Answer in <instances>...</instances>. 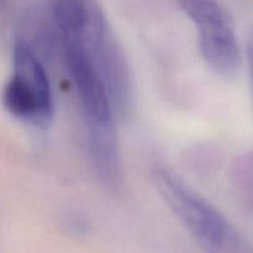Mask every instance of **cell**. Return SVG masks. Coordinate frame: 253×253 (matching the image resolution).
<instances>
[{
	"mask_svg": "<svg viewBox=\"0 0 253 253\" xmlns=\"http://www.w3.org/2000/svg\"><path fill=\"white\" fill-rule=\"evenodd\" d=\"M197 26L203 59L215 74L230 78L241 64V52L231 16L219 0H177Z\"/></svg>",
	"mask_w": 253,
	"mask_h": 253,
	"instance_id": "obj_5",
	"label": "cell"
},
{
	"mask_svg": "<svg viewBox=\"0 0 253 253\" xmlns=\"http://www.w3.org/2000/svg\"><path fill=\"white\" fill-rule=\"evenodd\" d=\"M2 104L14 118L44 130L54 115V100L44 66L24 39L15 42L12 74L2 90Z\"/></svg>",
	"mask_w": 253,
	"mask_h": 253,
	"instance_id": "obj_4",
	"label": "cell"
},
{
	"mask_svg": "<svg viewBox=\"0 0 253 253\" xmlns=\"http://www.w3.org/2000/svg\"><path fill=\"white\" fill-rule=\"evenodd\" d=\"M58 34L81 46L105 84L116 113L127 115L133 105L132 76L98 1L91 0L81 16Z\"/></svg>",
	"mask_w": 253,
	"mask_h": 253,
	"instance_id": "obj_3",
	"label": "cell"
},
{
	"mask_svg": "<svg viewBox=\"0 0 253 253\" xmlns=\"http://www.w3.org/2000/svg\"><path fill=\"white\" fill-rule=\"evenodd\" d=\"M246 58H247V64H249L250 82H251V89H252V95H253V32L250 34L249 39H247Z\"/></svg>",
	"mask_w": 253,
	"mask_h": 253,
	"instance_id": "obj_6",
	"label": "cell"
},
{
	"mask_svg": "<svg viewBox=\"0 0 253 253\" xmlns=\"http://www.w3.org/2000/svg\"><path fill=\"white\" fill-rule=\"evenodd\" d=\"M156 190L204 253H253L251 245L204 197L165 167L153 169Z\"/></svg>",
	"mask_w": 253,
	"mask_h": 253,
	"instance_id": "obj_2",
	"label": "cell"
},
{
	"mask_svg": "<svg viewBox=\"0 0 253 253\" xmlns=\"http://www.w3.org/2000/svg\"><path fill=\"white\" fill-rule=\"evenodd\" d=\"M61 43L67 69L78 95L93 167L104 184L115 188L121 183L123 167L113 101L81 46L67 39H61Z\"/></svg>",
	"mask_w": 253,
	"mask_h": 253,
	"instance_id": "obj_1",
	"label": "cell"
}]
</instances>
